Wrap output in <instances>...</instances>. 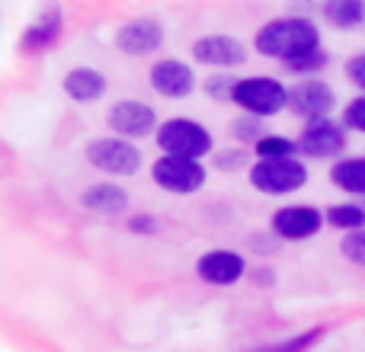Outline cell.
Wrapping results in <instances>:
<instances>
[{
	"label": "cell",
	"mask_w": 365,
	"mask_h": 352,
	"mask_svg": "<svg viewBox=\"0 0 365 352\" xmlns=\"http://www.w3.org/2000/svg\"><path fill=\"white\" fill-rule=\"evenodd\" d=\"M253 48L263 58L292 64L298 58L321 48V29L308 16H282V19H272V23L259 26V32L253 36Z\"/></svg>",
	"instance_id": "6da1fadb"
},
{
	"label": "cell",
	"mask_w": 365,
	"mask_h": 352,
	"mask_svg": "<svg viewBox=\"0 0 365 352\" xmlns=\"http://www.w3.org/2000/svg\"><path fill=\"white\" fill-rule=\"evenodd\" d=\"M234 103L247 115H276L289 106V87L279 83L276 77H240L234 87Z\"/></svg>",
	"instance_id": "7a4b0ae2"
},
{
	"label": "cell",
	"mask_w": 365,
	"mask_h": 352,
	"mask_svg": "<svg viewBox=\"0 0 365 352\" xmlns=\"http://www.w3.org/2000/svg\"><path fill=\"white\" fill-rule=\"evenodd\" d=\"M253 189L266 195H292L308 182V167L298 157H279V160H257L250 167Z\"/></svg>",
	"instance_id": "3957f363"
},
{
	"label": "cell",
	"mask_w": 365,
	"mask_h": 352,
	"mask_svg": "<svg viewBox=\"0 0 365 352\" xmlns=\"http://www.w3.org/2000/svg\"><path fill=\"white\" fill-rule=\"evenodd\" d=\"M158 147L173 157H189L199 160L212 151V135L205 125L192 119H170L158 128Z\"/></svg>",
	"instance_id": "277c9868"
},
{
	"label": "cell",
	"mask_w": 365,
	"mask_h": 352,
	"mask_svg": "<svg viewBox=\"0 0 365 352\" xmlns=\"http://www.w3.org/2000/svg\"><path fill=\"white\" fill-rule=\"evenodd\" d=\"M151 176L160 189L167 192H177V195H189V192H199L205 186V167L199 160H189V157H173V154H164L160 160H154Z\"/></svg>",
	"instance_id": "5b68a950"
},
{
	"label": "cell",
	"mask_w": 365,
	"mask_h": 352,
	"mask_svg": "<svg viewBox=\"0 0 365 352\" xmlns=\"http://www.w3.org/2000/svg\"><path fill=\"white\" fill-rule=\"evenodd\" d=\"M87 160L103 173L135 176L141 170V154L125 138H96L87 145Z\"/></svg>",
	"instance_id": "8992f818"
},
{
	"label": "cell",
	"mask_w": 365,
	"mask_h": 352,
	"mask_svg": "<svg viewBox=\"0 0 365 352\" xmlns=\"http://www.w3.org/2000/svg\"><path fill=\"white\" fill-rule=\"evenodd\" d=\"M346 132L349 128L343 122L327 119H314L302 128V138H298V151L308 154V157L327 160V157H340L346 151Z\"/></svg>",
	"instance_id": "52a82bcc"
},
{
	"label": "cell",
	"mask_w": 365,
	"mask_h": 352,
	"mask_svg": "<svg viewBox=\"0 0 365 352\" xmlns=\"http://www.w3.org/2000/svg\"><path fill=\"white\" fill-rule=\"evenodd\" d=\"M289 106H292V113L308 122L327 119L336 106V93L321 77H304L302 83H295V87L289 90Z\"/></svg>",
	"instance_id": "ba28073f"
},
{
	"label": "cell",
	"mask_w": 365,
	"mask_h": 352,
	"mask_svg": "<svg viewBox=\"0 0 365 352\" xmlns=\"http://www.w3.org/2000/svg\"><path fill=\"white\" fill-rule=\"evenodd\" d=\"M269 224H272V234H276V237L295 244V240H311L314 234H321V227L327 224V218H324V212L314 205H285L272 214Z\"/></svg>",
	"instance_id": "9c48e42d"
},
{
	"label": "cell",
	"mask_w": 365,
	"mask_h": 352,
	"mask_svg": "<svg viewBox=\"0 0 365 352\" xmlns=\"http://www.w3.org/2000/svg\"><path fill=\"white\" fill-rule=\"evenodd\" d=\"M158 125V115L148 103L138 100H122L109 109V128H113L119 138H148Z\"/></svg>",
	"instance_id": "30bf717a"
},
{
	"label": "cell",
	"mask_w": 365,
	"mask_h": 352,
	"mask_svg": "<svg viewBox=\"0 0 365 352\" xmlns=\"http://www.w3.org/2000/svg\"><path fill=\"white\" fill-rule=\"evenodd\" d=\"M195 272H199V279L208 285H234L244 279L247 263H244V257L234 250H212V253H205V257H199Z\"/></svg>",
	"instance_id": "8fae6325"
},
{
	"label": "cell",
	"mask_w": 365,
	"mask_h": 352,
	"mask_svg": "<svg viewBox=\"0 0 365 352\" xmlns=\"http://www.w3.org/2000/svg\"><path fill=\"white\" fill-rule=\"evenodd\" d=\"M192 58L208 68H237L247 61V51L234 36H205L192 45Z\"/></svg>",
	"instance_id": "7c38bea8"
},
{
	"label": "cell",
	"mask_w": 365,
	"mask_h": 352,
	"mask_svg": "<svg viewBox=\"0 0 365 352\" xmlns=\"http://www.w3.org/2000/svg\"><path fill=\"white\" fill-rule=\"evenodd\" d=\"M115 45H119L125 55H148V51H158L164 45V26L158 19H132L128 26H122L119 36H115Z\"/></svg>",
	"instance_id": "4fadbf2b"
},
{
	"label": "cell",
	"mask_w": 365,
	"mask_h": 352,
	"mask_svg": "<svg viewBox=\"0 0 365 352\" xmlns=\"http://www.w3.org/2000/svg\"><path fill=\"white\" fill-rule=\"evenodd\" d=\"M151 87L158 90L160 96L182 100V96H189L195 90V77H192V71H189V64L167 58V61H158L151 68Z\"/></svg>",
	"instance_id": "5bb4252c"
},
{
	"label": "cell",
	"mask_w": 365,
	"mask_h": 352,
	"mask_svg": "<svg viewBox=\"0 0 365 352\" xmlns=\"http://www.w3.org/2000/svg\"><path fill=\"white\" fill-rule=\"evenodd\" d=\"M61 6L55 4V0H48L45 4V10L36 16V23L29 26V29L23 32V38H19V45H23L26 51H45L51 48V45L58 42V36H61Z\"/></svg>",
	"instance_id": "9a60e30c"
},
{
	"label": "cell",
	"mask_w": 365,
	"mask_h": 352,
	"mask_svg": "<svg viewBox=\"0 0 365 352\" xmlns=\"http://www.w3.org/2000/svg\"><path fill=\"white\" fill-rule=\"evenodd\" d=\"M81 205L96 214H122L128 205V192L115 182H96L81 195Z\"/></svg>",
	"instance_id": "2e32d148"
},
{
	"label": "cell",
	"mask_w": 365,
	"mask_h": 352,
	"mask_svg": "<svg viewBox=\"0 0 365 352\" xmlns=\"http://www.w3.org/2000/svg\"><path fill=\"white\" fill-rule=\"evenodd\" d=\"M64 93L77 103H93L106 93V77L93 68H74L64 77Z\"/></svg>",
	"instance_id": "e0dca14e"
},
{
	"label": "cell",
	"mask_w": 365,
	"mask_h": 352,
	"mask_svg": "<svg viewBox=\"0 0 365 352\" xmlns=\"http://www.w3.org/2000/svg\"><path fill=\"white\" fill-rule=\"evenodd\" d=\"M321 13L340 32H353L365 26V0H324Z\"/></svg>",
	"instance_id": "ac0fdd59"
},
{
	"label": "cell",
	"mask_w": 365,
	"mask_h": 352,
	"mask_svg": "<svg viewBox=\"0 0 365 352\" xmlns=\"http://www.w3.org/2000/svg\"><path fill=\"white\" fill-rule=\"evenodd\" d=\"M330 182L346 195L365 199V157H343L330 167Z\"/></svg>",
	"instance_id": "d6986e66"
},
{
	"label": "cell",
	"mask_w": 365,
	"mask_h": 352,
	"mask_svg": "<svg viewBox=\"0 0 365 352\" xmlns=\"http://www.w3.org/2000/svg\"><path fill=\"white\" fill-rule=\"evenodd\" d=\"M324 218H327L330 227H336V231H343V234L362 231L365 227V205H359V202H340V205H330L327 212H324Z\"/></svg>",
	"instance_id": "ffe728a7"
},
{
	"label": "cell",
	"mask_w": 365,
	"mask_h": 352,
	"mask_svg": "<svg viewBox=\"0 0 365 352\" xmlns=\"http://www.w3.org/2000/svg\"><path fill=\"white\" fill-rule=\"evenodd\" d=\"M324 336H327V327H311L298 336H289V340H282V343H269V346H259L250 352H311Z\"/></svg>",
	"instance_id": "44dd1931"
},
{
	"label": "cell",
	"mask_w": 365,
	"mask_h": 352,
	"mask_svg": "<svg viewBox=\"0 0 365 352\" xmlns=\"http://www.w3.org/2000/svg\"><path fill=\"white\" fill-rule=\"evenodd\" d=\"M259 160H279V157H295L298 154V141L285 138V135H266L253 145Z\"/></svg>",
	"instance_id": "7402d4cb"
},
{
	"label": "cell",
	"mask_w": 365,
	"mask_h": 352,
	"mask_svg": "<svg viewBox=\"0 0 365 352\" xmlns=\"http://www.w3.org/2000/svg\"><path fill=\"white\" fill-rule=\"evenodd\" d=\"M340 253H343V259H349L353 266H362V269H365V227H362V231L343 234Z\"/></svg>",
	"instance_id": "603a6c76"
},
{
	"label": "cell",
	"mask_w": 365,
	"mask_h": 352,
	"mask_svg": "<svg viewBox=\"0 0 365 352\" xmlns=\"http://www.w3.org/2000/svg\"><path fill=\"white\" fill-rule=\"evenodd\" d=\"M330 64V55L324 48H317V51H311V55H304V58H298V61H292V64H285V68L292 71V74H298V77H311V74H317V71H324Z\"/></svg>",
	"instance_id": "cb8c5ba5"
},
{
	"label": "cell",
	"mask_w": 365,
	"mask_h": 352,
	"mask_svg": "<svg viewBox=\"0 0 365 352\" xmlns=\"http://www.w3.org/2000/svg\"><path fill=\"white\" fill-rule=\"evenodd\" d=\"M340 122L349 128V132L365 135V93L362 96H353V100L343 106V119Z\"/></svg>",
	"instance_id": "d4e9b609"
},
{
	"label": "cell",
	"mask_w": 365,
	"mask_h": 352,
	"mask_svg": "<svg viewBox=\"0 0 365 352\" xmlns=\"http://www.w3.org/2000/svg\"><path fill=\"white\" fill-rule=\"evenodd\" d=\"M234 87H237V77H231V74H215L205 81V93L212 100H231Z\"/></svg>",
	"instance_id": "484cf974"
},
{
	"label": "cell",
	"mask_w": 365,
	"mask_h": 352,
	"mask_svg": "<svg viewBox=\"0 0 365 352\" xmlns=\"http://www.w3.org/2000/svg\"><path fill=\"white\" fill-rule=\"evenodd\" d=\"M234 138L244 141V145H257L266 135H263V125L257 122V115H247V119H240L237 125H234Z\"/></svg>",
	"instance_id": "4316f807"
},
{
	"label": "cell",
	"mask_w": 365,
	"mask_h": 352,
	"mask_svg": "<svg viewBox=\"0 0 365 352\" xmlns=\"http://www.w3.org/2000/svg\"><path fill=\"white\" fill-rule=\"evenodd\" d=\"M346 77L359 93H365V51H359V55H353L346 61Z\"/></svg>",
	"instance_id": "83f0119b"
},
{
	"label": "cell",
	"mask_w": 365,
	"mask_h": 352,
	"mask_svg": "<svg viewBox=\"0 0 365 352\" xmlns=\"http://www.w3.org/2000/svg\"><path fill=\"white\" fill-rule=\"evenodd\" d=\"M128 231H135V234H154V231H158V221H154L151 214H135V218H128Z\"/></svg>",
	"instance_id": "f1b7e54d"
},
{
	"label": "cell",
	"mask_w": 365,
	"mask_h": 352,
	"mask_svg": "<svg viewBox=\"0 0 365 352\" xmlns=\"http://www.w3.org/2000/svg\"><path fill=\"white\" fill-rule=\"evenodd\" d=\"M244 160H247V154H244V151L227 154V157L221 154V157H218V167H225V170H227V167H237V164H244Z\"/></svg>",
	"instance_id": "f546056e"
},
{
	"label": "cell",
	"mask_w": 365,
	"mask_h": 352,
	"mask_svg": "<svg viewBox=\"0 0 365 352\" xmlns=\"http://www.w3.org/2000/svg\"><path fill=\"white\" fill-rule=\"evenodd\" d=\"M257 276H259V282H263V285H269V282H272V272H269V269H259Z\"/></svg>",
	"instance_id": "4dcf8cb0"
}]
</instances>
